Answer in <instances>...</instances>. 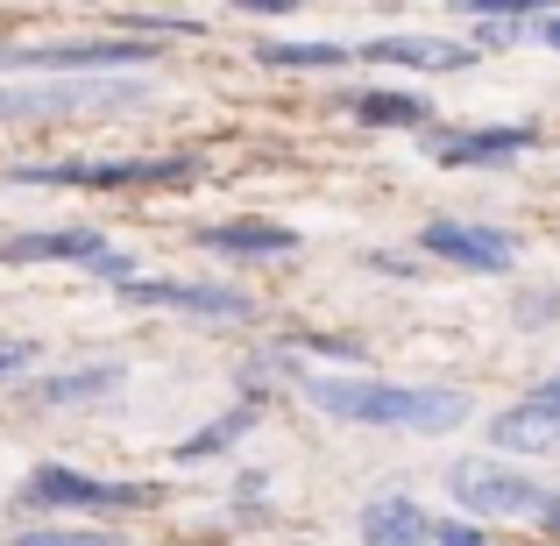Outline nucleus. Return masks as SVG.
Returning a JSON list of instances; mask_svg holds the SVG:
<instances>
[{
	"label": "nucleus",
	"instance_id": "obj_1",
	"mask_svg": "<svg viewBox=\"0 0 560 546\" xmlns=\"http://www.w3.org/2000/svg\"><path fill=\"white\" fill-rule=\"evenodd\" d=\"M305 397L327 419L397 426V433H454L476 411L468 391H454V383H383V376H305Z\"/></svg>",
	"mask_w": 560,
	"mask_h": 546
},
{
	"label": "nucleus",
	"instance_id": "obj_2",
	"mask_svg": "<svg viewBox=\"0 0 560 546\" xmlns=\"http://www.w3.org/2000/svg\"><path fill=\"white\" fill-rule=\"evenodd\" d=\"M150 100L136 79H43V85H0V121H43V114H128Z\"/></svg>",
	"mask_w": 560,
	"mask_h": 546
},
{
	"label": "nucleus",
	"instance_id": "obj_3",
	"mask_svg": "<svg viewBox=\"0 0 560 546\" xmlns=\"http://www.w3.org/2000/svg\"><path fill=\"white\" fill-rule=\"evenodd\" d=\"M447 490L462 511H476V519H539L547 511V483L525 476V468L511 462H490V454H462V462L447 468Z\"/></svg>",
	"mask_w": 560,
	"mask_h": 546
},
{
	"label": "nucleus",
	"instance_id": "obj_4",
	"mask_svg": "<svg viewBox=\"0 0 560 546\" xmlns=\"http://www.w3.org/2000/svg\"><path fill=\"white\" fill-rule=\"evenodd\" d=\"M150 43H22L8 50L0 43V79L8 71H50V79H71V71H93V79H121V71H142L150 65Z\"/></svg>",
	"mask_w": 560,
	"mask_h": 546
},
{
	"label": "nucleus",
	"instance_id": "obj_5",
	"mask_svg": "<svg viewBox=\"0 0 560 546\" xmlns=\"http://www.w3.org/2000/svg\"><path fill=\"white\" fill-rule=\"evenodd\" d=\"M14 185H85V191H121V185H178L191 178V156H114V164H22L8 171Z\"/></svg>",
	"mask_w": 560,
	"mask_h": 546
},
{
	"label": "nucleus",
	"instance_id": "obj_6",
	"mask_svg": "<svg viewBox=\"0 0 560 546\" xmlns=\"http://www.w3.org/2000/svg\"><path fill=\"white\" fill-rule=\"evenodd\" d=\"M419 248L440 256V263H462V270H476V277H504L511 263H518V242H511L504 228H482V220H425Z\"/></svg>",
	"mask_w": 560,
	"mask_h": 546
},
{
	"label": "nucleus",
	"instance_id": "obj_7",
	"mask_svg": "<svg viewBox=\"0 0 560 546\" xmlns=\"http://www.w3.org/2000/svg\"><path fill=\"white\" fill-rule=\"evenodd\" d=\"M22 504H50V511H128V504H150L142 483H100V476H79V468H36L22 483Z\"/></svg>",
	"mask_w": 560,
	"mask_h": 546
},
{
	"label": "nucleus",
	"instance_id": "obj_8",
	"mask_svg": "<svg viewBox=\"0 0 560 546\" xmlns=\"http://www.w3.org/2000/svg\"><path fill=\"white\" fill-rule=\"evenodd\" d=\"M128 305H164V313H199V320H248L256 305H248V291L234 284H171V277H136V284H121Z\"/></svg>",
	"mask_w": 560,
	"mask_h": 546
},
{
	"label": "nucleus",
	"instance_id": "obj_9",
	"mask_svg": "<svg viewBox=\"0 0 560 546\" xmlns=\"http://www.w3.org/2000/svg\"><path fill=\"white\" fill-rule=\"evenodd\" d=\"M539 142V128H447V136H425L433 164H454V171H482V164H511Z\"/></svg>",
	"mask_w": 560,
	"mask_h": 546
},
{
	"label": "nucleus",
	"instance_id": "obj_10",
	"mask_svg": "<svg viewBox=\"0 0 560 546\" xmlns=\"http://www.w3.org/2000/svg\"><path fill=\"white\" fill-rule=\"evenodd\" d=\"M355 57H370V65H405V71H462V65H476L468 43H440V36H370Z\"/></svg>",
	"mask_w": 560,
	"mask_h": 546
},
{
	"label": "nucleus",
	"instance_id": "obj_11",
	"mask_svg": "<svg viewBox=\"0 0 560 546\" xmlns=\"http://www.w3.org/2000/svg\"><path fill=\"white\" fill-rule=\"evenodd\" d=\"M0 256L8 263H100L107 242L93 228H43V234H8Z\"/></svg>",
	"mask_w": 560,
	"mask_h": 546
},
{
	"label": "nucleus",
	"instance_id": "obj_12",
	"mask_svg": "<svg viewBox=\"0 0 560 546\" xmlns=\"http://www.w3.org/2000/svg\"><path fill=\"white\" fill-rule=\"evenodd\" d=\"M362 546H433V519L411 497H376L362 504Z\"/></svg>",
	"mask_w": 560,
	"mask_h": 546
},
{
	"label": "nucleus",
	"instance_id": "obj_13",
	"mask_svg": "<svg viewBox=\"0 0 560 546\" xmlns=\"http://www.w3.org/2000/svg\"><path fill=\"white\" fill-rule=\"evenodd\" d=\"M490 448H504V454H553L560 448V419L525 397V405H511V411L490 419Z\"/></svg>",
	"mask_w": 560,
	"mask_h": 546
},
{
	"label": "nucleus",
	"instance_id": "obj_14",
	"mask_svg": "<svg viewBox=\"0 0 560 546\" xmlns=\"http://www.w3.org/2000/svg\"><path fill=\"white\" fill-rule=\"evenodd\" d=\"M206 248H220V256H291L299 234L277 228V220H228V228H206Z\"/></svg>",
	"mask_w": 560,
	"mask_h": 546
},
{
	"label": "nucleus",
	"instance_id": "obj_15",
	"mask_svg": "<svg viewBox=\"0 0 560 546\" xmlns=\"http://www.w3.org/2000/svg\"><path fill=\"white\" fill-rule=\"evenodd\" d=\"M348 107H355V121H370V128H425V121H433V100L390 93V85H376V93H355Z\"/></svg>",
	"mask_w": 560,
	"mask_h": 546
},
{
	"label": "nucleus",
	"instance_id": "obj_16",
	"mask_svg": "<svg viewBox=\"0 0 560 546\" xmlns=\"http://www.w3.org/2000/svg\"><path fill=\"white\" fill-rule=\"evenodd\" d=\"M256 57L262 65H291V71H334V65H348V43H256Z\"/></svg>",
	"mask_w": 560,
	"mask_h": 546
},
{
	"label": "nucleus",
	"instance_id": "obj_17",
	"mask_svg": "<svg viewBox=\"0 0 560 546\" xmlns=\"http://www.w3.org/2000/svg\"><path fill=\"white\" fill-rule=\"evenodd\" d=\"M114 383H121V369L100 362V369H71V376H50V383H43V397H50V405H93V397H107Z\"/></svg>",
	"mask_w": 560,
	"mask_h": 546
},
{
	"label": "nucleus",
	"instance_id": "obj_18",
	"mask_svg": "<svg viewBox=\"0 0 560 546\" xmlns=\"http://www.w3.org/2000/svg\"><path fill=\"white\" fill-rule=\"evenodd\" d=\"M248 419H256V405H234L228 419H213L206 433H191V440H185V448H178V462H206V454H220L228 440H242V433H248Z\"/></svg>",
	"mask_w": 560,
	"mask_h": 546
},
{
	"label": "nucleus",
	"instance_id": "obj_19",
	"mask_svg": "<svg viewBox=\"0 0 560 546\" xmlns=\"http://www.w3.org/2000/svg\"><path fill=\"white\" fill-rule=\"evenodd\" d=\"M8 546H121V539H107V533H14Z\"/></svg>",
	"mask_w": 560,
	"mask_h": 546
},
{
	"label": "nucleus",
	"instance_id": "obj_20",
	"mask_svg": "<svg viewBox=\"0 0 560 546\" xmlns=\"http://www.w3.org/2000/svg\"><path fill=\"white\" fill-rule=\"evenodd\" d=\"M553 313H560V291H525L518 299V327H547Z\"/></svg>",
	"mask_w": 560,
	"mask_h": 546
},
{
	"label": "nucleus",
	"instance_id": "obj_21",
	"mask_svg": "<svg viewBox=\"0 0 560 546\" xmlns=\"http://www.w3.org/2000/svg\"><path fill=\"white\" fill-rule=\"evenodd\" d=\"M433 546H490V539H482L468 519H440V525H433Z\"/></svg>",
	"mask_w": 560,
	"mask_h": 546
},
{
	"label": "nucleus",
	"instance_id": "obj_22",
	"mask_svg": "<svg viewBox=\"0 0 560 546\" xmlns=\"http://www.w3.org/2000/svg\"><path fill=\"white\" fill-rule=\"evenodd\" d=\"M533 405H539V411H553V419H560V369H553L547 383H533Z\"/></svg>",
	"mask_w": 560,
	"mask_h": 546
},
{
	"label": "nucleus",
	"instance_id": "obj_23",
	"mask_svg": "<svg viewBox=\"0 0 560 546\" xmlns=\"http://www.w3.org/2000/svg\"><path fill=\"white\" fill-rule=\"evenodd\" d=\"M533 36L547 43V50H560V8L553 14H533Z\"/></svg>",
	"mask_w": 560,
	"mask_h": 546
},
{
	"label": "nucleus",
	"instance_id": "obj_24",
	"mask_svg": "<svg viewBox=\"0 0 560 546\" xmlns=\"http://www.w3.org/2000/svg\"><path fill=\"white\" fill-rule=\"evenodd\" d=\"M22 362H28V348H22V341H14V348H0V376H8V369H22Z\"/></svg>",
	"mask_w": 560,
	"mask_h": 546
},
{
	"label": "nucleus",
	"instance_id": "obj_25",
	"mask_svg": "<svg viewBox=\"0 0 560 546\" xmlns=\"http://www.w3.org/2000/svg\"><path fill=\"white\" fill-rule=\"evenodd\" d=\"M539 525H547V533H560V490L547 497V511H539Z\"/></svg>",
	"mask_w": 560,
	"mask_h": 546
}]
</instances>
